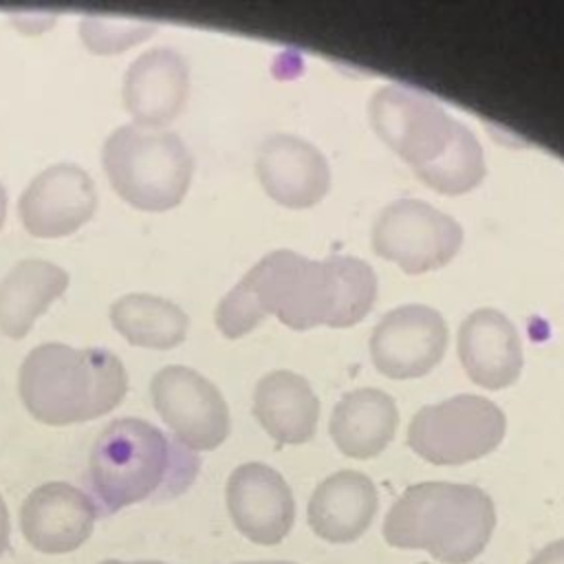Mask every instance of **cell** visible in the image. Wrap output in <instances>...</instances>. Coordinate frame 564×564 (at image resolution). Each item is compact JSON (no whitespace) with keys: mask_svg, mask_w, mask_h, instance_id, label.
<instances>
[{"mask_svg":"<svg viewBox=\"0 0 564 564\" xmlns=\"http://www.w3.org/2000/svg\"><path fill=\"white\" fill-rule=\"evenodd\" d=\"M101 165L112 189L134 209L167 212L192 183L194 159L176 132L121 126L101 148Z\"/></svg>","mask_w":564,"mask_h":564,"instance_id":"obj_5","label":"cell"},{"mask_svg":"<svg viewBox=\"0 0 564 564\" xmlns=\"http://www.w3.org/2000/svg\"><path fill=\"white\" fill-rule=\"evenodd\" d=\"M419 564H427V562H419Z\"/></svg>","mask_w":564,"mask_h":564,"instance_id":"obj_30","label":"cell"},{"mask_svg":"<svg viewBox=\"0 0 564 564\" xmlns=\"http://www.w3.org/2000/svg\"><path fill=\"white\" fill-rule=\"evenodd\" d=\"M95 518L97 509L93 498L62 480L35 487L20 507L24 540L46 555L79 549L90 538Z\"/></svg>","mask_w":564,"mask_h":564,"instance_id":"obj_14","label":"cell"},{"mask_svg":"<svg viewBox=\"0 0 564 564\" xmlns=\"http://www.w3.org/2000/svg\"><path fill=\"white\" fill-rule=\"evenodd\" d=\"M101 564H126V562H119V560H106V562H101Z\"/></svg>","mask_w":564,"mask_h":564,"instance_id":"obj_29","label":"cell"},{"mask_svg":"<svg viewBox=\"0 0 564 564\" xmlns=\"http://www.w3.org/2000/svg\"><path fill=\"white\" fill-rule=\"evenodd\" d=\"M256 174L262 189L289 209L313 207L330 189L326 156L311 141L295 134L267 137L256 154Z\"/></svg>","mask_w":564,"mask_h":564,"instance_id":"obj_13","label":"cell"},{"mask_svg":"<svg viewBox=\"0 0 564 564\" xmlns=\"http://www.w3.org/2000/svg\"><path fill=\"white\" fill-rule=\"evenodd\" d=\"M485 174L487 165L482 145L465 123H458L447 152L425 170L416 172L427 187L447 196H458L474 189L480 185Z\"/></svg>","mask_w":564,"mask_h":564,"instance_id":"obj_22","label":"cell"},{"mask_svg":"<svg viewBox=\"0 0 564 564\" xmlns=\"http://www.w3.org/2000/svg\"><path fill=\"white\" fill-rule=\"evenodd\" d=\"M4 216H7V192H4V185L0 183V229L4 225Z\"/></svg>","mask_w":564,"mask_h":564,"instance_id":"obj_26","label":"cell"},{"mask_svg":"<svg viewBox=\"0 0 564 564\" xmlns=\"http://www.w3.org/2000/svg\"><path fill=\"white\" fill-rule=\"evenodd\" d=\"M447 348V324L427 304H403L388 311L372 328L370 357L390 379H414L438 366Z\"/></svg>","mask_w":564,"mask_h":564,"instance_id":"obj_10","label":"cell"},{"mask_svg":"<svg viewBox=\"0 0 564 564\" xmlns=\"http://www.w3.org/2000/svg\"><path fill=\"white\" fill-rule=\"evenodd\" d=\"M379 509L375 482L355 469L326 476L313 491L306 520L313 533L330 544L359 540L372 524Z\"/></svg>","mask_w":564,"mask_h":564,"instance_id":"obj_17","label":"cell"},{"mask_svg":"<svg viewBox=\"0 0 564 564\" xmlns=\"http://www.w3.org/2000/svg\"><path fill=\"white\" fill-rule=\"evenodd\" d=\"M458 359L480 388L502 390L516 383L524 364L516 324L496 308L469 313L458 328Z\"/></svg>","mask_w":564,"mask_h":564,"instance_id":"obj_15","label":"cell"},{"mask_svg":"<svg viewBox=\"0 0 564 564\" xmlns=\"http://www.w3.org/2000/svg\"><path fill=\"white\" fill-rule=\"evenodd\" d=\"M95 209V181L73 163H55L40 172L18 200L24 229L37 238L68 236L88 223Z\"/></svg>","mask_w":564,"mask_h":564,"instance_id":"obj_11","label":"cell"},{"mask_svg":"<svg viewBox=\"0 0 564 564\" xmlns=\"http://www.w3.org/2000/svg\"><path fill=\"white\" fill-rule=\"evenodd\" d=\"M132 564H163V562H154V560H145V562H132Z\"/></svg>","mask_w":564,"mask_h":564,"instance_id":"obj_28","label":"cell"},{"mask_svg":"<svg viewBox=\"0 0 564 564\" xmlns=\"http://www.w3.org/2000/svg\"><path fill=\"white\" fill-rule=\"evenodd\" d=\"M150 397L174 438L192 452L216 449L229 436V408L220 390L187 366H165L150 381Z\"/></svg>","mask_w":564,"mask_h":564,"instance_id":"obj_9","label":"cell"},{"mask_svg":"<svg viewBox=\"0 0 564 564\" xmlns=\"http://www.w3.org/2000/svg\"><path fill=\"white\" fill-rule=\"evenodd\" d=\"M110 322L132 346L170 350L178 346L189 319L181 306L150 293H128L112 302Z\"/></svg>","mask_w":564,"mask_h":564,"instance_id":"obj_21","label":"cell"},{"mask_svg":"<svg viewBox=\"0 0 564 564\" xmlns=\"http://www.w3.org/2000/svg\"><path fill=\"white\" fill-rule=\"evenodd\" d=\"M399 410L379 388H357L344 394L330 414V438L350 458H372L394 438Z\"/></svg>","mask_w":564,"mask_h":564,"instance_id":"obj_19","label":"cell"},{"mask_svg":"<svg viewBox=\"0 0 564 564\" xmlns=\"http://www.w3.org/2000/svg\"><path fill=\"white\" fill-rule=\"evenodd\" d=\"M372 249L410 275L445 267L463 245V227L419 198L386 205L372 223Z\"/></svg>","mask_w":564,"mask_h":564,"instance_id":"obj_8","label":"cell"},{"mask_svg":"<svg viewBox=\"0 0 564 564\" xmlns=\"http://www.w3.org/2000/svg\"><path fill=\"white\" fill-rule=\"evenodd\" d=\"M496 529L489 494L463 482H419L408 487L383 520V538L394 549L427 551L443 564L476 560Z\"/></svg>","mask_w":564,"mask_h":564,"instance_id":"obj_3","label":"cell"},{"mask_svg":"<svg viewBox=\"0 0 564 564\" xmlns=\"http://www.w3.org/2000/svg\"><path fill=\"white\" fill-rule=\"evenodd\" d=\"M198 456L152 423L115 419L93 443L88 482L97 516H110L148 498L183 494L196 478Z\"/></svg>","mask_w":564,"mask_h":564,"instance_id":"obj_2","label":"cell"},{"mask_svg":"<svg viewBox=\"0 0 564 564\" xmlns=\"http://www.w3.org/2000/svg\"><path fill=\"white\" fill-rule=\"evenodd\" d=\"M128 375L104 348L40 344L22 361L18 392L33 419L70 425L99 419L126 397Z\"/></svg>","mask_w":564,"mask_h":564,"instance_id":"obj_4","label":"cell"},{"mask_svg":"<svg viewBox=\"0 0 564 564\" xmlns=\"http://www.w3.org/2000/svg\"><path fill=\"white\" fill-rule=\"evenodd\" d=\"M375 300L377 275L368 262L352 256L311 260L278 249L258 260L218 302L214 319L229 339L247 335L267 315L295 330L322 324L348 328L370 313Z\"/></svg>","mask_w":564,"mask_h":564,"instance_id":"obj_1","label":"cell"},{"mask_svg":"<svg viewBox=\"0 0 564 564\" xmlns=\"http://www.w3.org/2000/svg\"><path fill=\"white\" fill-rule=\"evenodd\" d=\"M121 93L137 126H165L181 115L187 101V62L174 48L145 51L128 66Z\"/></svg>","mask_w":564,"mask_h":564,"instance_id":"obj_16","label":"cell"},{"mask_svg":"<svg viewBox=\"0 0 564 564\" xmlns=\"http://www.w3.org/2000/svg\"><path fill=\"white\" fill-rule=\"evenodd\" d=\"M234 527L251 542L280 544L293 527L295 500L282 474L264 463L238 465L225 487Z\"/></svg>","mask_w":564,"mask_h":564,"instance_id":"obj_12","label":"cell"},{"mask_svg":"<svg viewBox=\"0 0 564 564\" xmlns=\"http://www.w3.org/2000/svg\"><path fill=\"white\" fill-rule=\"evenodd\" d=\"M527 564H564V538L542 546Z\"/></svg>","mask_w":564,"mask_h":564,"instance_id":"obj_24","label":"cell"},{"mask_svg":"<svg viewBox=\"0 0 564 564\" xmlns=\"http://www.w3.org/2000/svg\"><path fill=\"white\" fill-rule=\"evenodd\" d=\"M240 564H295V562H284V560H275V562H240Z\"/></svg>","mask_w":564,"mask_h":564,"instance_id":"obj_27","label":"cell"},{"mask_svg":"<svg viewBox=\"0 0 564 564\" xmlns=\"http://www.w3.org/2000/svg\"><path fill=\"white\" fill-rule=\"evenodd\" d=\"M253 416L278 443L302 445L315 436L319 401L302 375L273 370L253 388Z\"/></svg>","mask_w":564,"mask_h":564,"instance_id":"obj_18","label":"cell"},{"mask_svg":"<svg viewBox=\"0 0 564 564\" xmlns=\"http://www.w3.org/2000/svg\"><path fill=\"white\" fill-rule=\"evenodd\" d=\"M66 286L68 273L48 260L13 264L0 282V330L11 339L24 337Z\"/></svg>","mask_w":564,"mask_h":564,"instance_id":"obj_20","label":"cell"},{"mask_svg":"<svg viewBox=\"0 0 564 564\" xmlns=\"http://www.w3.org/2000/svg\"><path fill=\"white\" fill-rule=\"evenodd\" d=\"M156 24L134 18L115 15H84L79 22V37L84 46L97 55H117L137 42L148 40Z\"/></svg>","mask_w":564,"mask_h":564,"instance_id":"obj_23","label":"cell"},{"mask_svg":"<svg viewBox=\"0 0 564 564\" xmlns=\"http://www.w3.org/2000/svg\"><path fill=\"white\" fill-rule=\"evenodd\" d=\"M368 119L375 134L394 150L414 174L447 152L460 123L449 117L436 99L401 84H390L372 93Z\"/></svg>","mask_w":564,"mask_h":564,"instance_id":"obj_7","label":"cell"},{"mask_svg":"<svg viewBox=\"0 0 564 564\" xmlns=\"http://www.w3.org/2000/svg\"><path fill=\"white\" fill-rule=\"evenodd\" d=\"M507 432L505 412L478 394H456L421 408L408 425V445L432 465H465L494 452Z\"/></svg>","mask_w":564,"mask_h":564,"instance_id":"obj_6","label":"cell"},{"mask_svg":"<svg viewBox=\"0 0 564 564\" xmlns=\"http://www.w3.org/2000/svg\"><path fill=\"white\" fill-rule=\"evenodd\" d=\"M9 533H11V522H9V511L7 505L0 496V557L7 553L9 549Z\"/></svg>","mask_w":564,"mask_h":564,"instance_id":"obj_25","label":"cell"}]
</instances>
